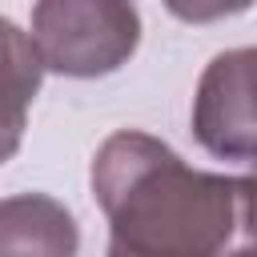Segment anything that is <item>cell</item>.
<instances>
[{
    "label": "cell",
    "instance_id": "2",
    "mask_svg": "<svg viewBox=\"0 0 257 257\" xmlns=\"http://www.w3.org/2000/svg\"><path fill=\"white\" fill-rule=\"evenodd\" d=\"M141 44V12L133 0H36L32 48L44 72L92 80L108 76Z\"/></svg>",
    "mask_w": 257,
    "mask_h": 257
},
{
    "label": "cell",
    "instance_id": "3",
    "mask_svg": "<svg viewBox=\"0 0 257 257\" xmlns=\"http://www.w3.org/2000/svg\"><path fill=\"white\" fill-rule=\"evenodd\" d=\"M253 48L221 52L205 64L193 96V137L225 161H253L257 124H253Z\"/></svg>",
    "mask_w": 257,
    "mask_h": 257
},
{
    "label": "cell",
    "instance_id": "1",
    "mask_svg": "<svg viewBox=\"0 0 257 257\" xmlns=\"http://www.w3.org/2000/svg\"><path fill=\"white\" fill-rule=\"evenodd\" d=\"M108 257H237L253 249V177L189 169L165 141L120 128L92 157Z\"/></svg>",
    "mask_w": 257,
    "mask_h": 257
},
{
    "label": "cell",
    "instance_id": "4",
    "mask_svg": "<svg viewBox=\"0 0 257 257\" xmlns=\"http://www.w3.org/2000/svg\"><path fill=\"white\" fill-rule=\"evenodd\" d=\"M80 229L48 193H12L0 201V257H76Z\"/></svg>",
    "mask_w": 257,
    "mask_h": 257
},
{
    "label": "cell",
    "instance_id": "7",
    "mask_svg": "<svg viewBox=\"0 0 257 257\" xmlns=\"http://www.w3.org/2000/svg\"><path fill=\"white\" fill-rule=\"evenodd\" d=\"M237 257H253V249H245V253H237Z\"/></svg>",
    "mask_w": 257,
    "mask_h": 257
},
{
    "label": "cell",
    "instance_id": "5",
    "mask_svg": "<svg viewBox=\"0 0 257 257\" xmlns=\"http://www.w3.org/2000/svg\"><path fill=\"white\" fill-rule=\"evenodd\" d=\"M44 64L32 48V36L0 16V165L20 149L28 108L40 92Z\"/></svg>",
    "mask_w": 257,
    "mask_h": 257
},
{
    "label": "cell",
    "instance_id": "6",
    "mask_svg": "<svg viewBox=\"0 0 257 257\" xmlns=\"http://www.w3.org/2000/svg\"><path fill=\"white\" fill-rule=\"evenodd\" d=\"M177 20L185 24H213V20H225V16H237L245 12L253 0H161Z\"/></svg>",
    "mask_w": 257,
    "mask_h": 257
}]
</instances>
